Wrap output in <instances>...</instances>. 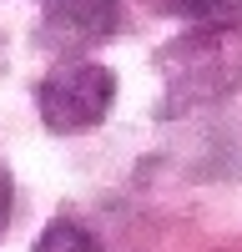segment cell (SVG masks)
Returning a JSON list of instances; mask_svg holds the SVG:
<instances>
[{
  "label": "cell",
  "mask_w": 242,
  "mask_h": 252,
  "mask_svg": "<svg viewBox=\"0 0 242 252\" xmlns=\"http://www.w3.org/2000/svg\"><path fill=\"white\" fill-rule=\"evenodd\" d=\"M10 197H15V187H10V172L0 166V232H5V222H10Z\"/></svg>",
  "instance_id": "6"
},
{
  "label": "cell",
  "mask_w": 242,
  "mask_h": 252,
  "mask_svg": "<svg viewBox=\"0 0 242 252\" xmlns=\"http://www.w3.org/2000/svg\"><path fill=\"white\" fill-rule=\"evenodd\" d=\"M116 26H121V0H46L40 40L51 51H86L116 35Z\"/></svg>",
  "instance_id": "3"
},
{
  "label": "cell",
  "mask_w": 242,
  "mask_h": 252,
  "mask_svg": "<svg viewBox=\"0 0 242 252\" xmlns=\"http://www.w3.org/2000/svg\"><path fill=\"white\" fill-rule=\"evenodd\" d=\"M111 101H116V76L106 66H96V61H66V66H56L35 86L40 121L56 136H76V131L101 126V116L111 111Z\"/></svg>",
  "instance_id": "2"
},
{
  "label": "cell",
  "mask_w": 242,
  "mask_h": 252,
  "mask_svg": "<svg viewBox=\"0 0 242 252\" xmlns=\"http://www.w3.org/2000/svg\"><path fill=\"white\" fill-rule=\"evenodd\" d=\"M30 252H101V247H96V237H91L81 222H71V217H56V222L46 227V232H40V242H35Z\"/></svg>",
  "instance_id": "5"
},
{
  "label": "cell",
  "mask_w": 242,
  "mask_h": 252,
  "mask_svg": "<svg viewBox=\"0 0 242 252\" xmlns=\"http://www.w3.org/2000/svg\"><path fill=\"white\" fill-rule=\"evenodd\" d=\"M156 71L167 81V116L232 96L242 86V26H192L156 51Z\"/></svg>",
  "instance_id": "1"
},
{
  "label": "cell",
  "mask_w": 242,
  "mask_h": 252,
  "mask_svg": "<svg viewBox=\"0 0 242 252\" xmlns=\"http://www.w3.org/2000/svg\"><path fill=\"white\" fill-rule=\"evenodd\" d=\"M161 15H182L192 26H237L242 0H151Z\"/></svg>",
  "instance_id": "4"
}]
</instances>
